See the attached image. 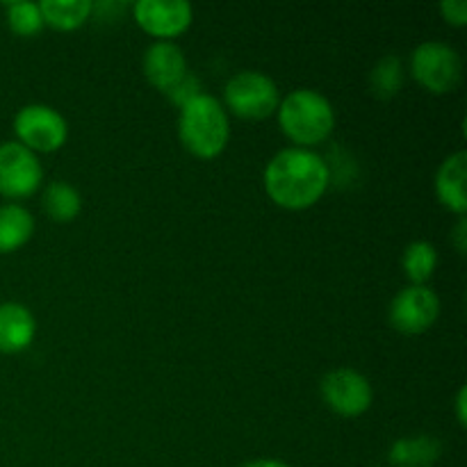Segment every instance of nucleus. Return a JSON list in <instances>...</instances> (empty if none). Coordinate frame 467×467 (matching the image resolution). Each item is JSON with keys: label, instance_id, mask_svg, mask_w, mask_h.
Listing matches in <instances>:
<instances>
[{"label": "nucleus", "instance_id": "obj_11", "mask_svg": "<svg viewBox=\"0 0 467 467\" xmlns=\"http://www.w3.org/2000/svg\"><path fill=\"white\" fill-rule=\"evenodd\" d=\"M144 73L150 85L167 91L187 73L185 55L173 41H155L144 53Z\"/></svg>", "mask_w": 467, "mask_h": 467}, {"label": "nucleus", "instance_id": "obj_17", "mask_svg": "<svg viewBox=\"0 0 467 467\" xmlns=\"http://www.w3.org/2000/svg\"><path fill=\"white\" fill-rule=\"evenodd\" d=\"M41 208L55 222H71L82 208V199L73 185L64 181H55L46 187L41 196Z\"/></svg>", "mask_w": 467, "mask_h": 467}, {"label": "nucleus", "instance_id": "obj_25", "mask_svg": "<svg viewBox=\"0 0 467 467\" xmlns=\"http://www.w3.org/2000/svg\"><path fill=\"white\" fill-rule=\"evenodd\" d=\"M463 233H465V222H463V219H461L459 231H456V242H459V251H465V246H463Z\"/></svg>", "mask_w": 467, "mask_h": 467}, {"label": "nucleus", "instance_id": "obj_16", "mask_svg": "<svg viewBox=\"0 0 467 467\" xmlns=\"http://www.w3.org/2000/svg\"><path fill=\"white\" fill-rule=\"evenodd\" d=\"M44 23L57 30H76L89 18L94 5L89 0H44L39 3Z\"/></svg>", "mask_w": 467, "mask_h": 467}, {"label": "nucleus", "instance_id": "obj_9", "mask_svg": "<svg viewBox=\"0 0 467 467\" xmlns=\"http://www.w3.org/2000/svg\"><path fill=\"white\" fill-rule=\"evenodd\" d=\"M324 401L345 418H358L372 406V386L356 369H333L322 379Z\"/></svg>", "mask_w": 467, "mask_h": 467}, {"label": "nucleus", "instance_id": "obj_5", "mask_svg": "<svg viewBox=\"0 0 467 467\" xmlns=\"http://www.w3.org/2000/svg\"><path fill=\"white\" fill-rule=\"evenodd\" d=\"M228 108L244 119H265L278 109L281 96H278L276 82L260 71H240L226 82L223 89Z\"/></svg>", "mask_w": 467, "mask_h": 467}, {"label": "nucleus", "instance_id": "obj_4", "mask_svg": "<svg viewBox=\"0 0 467 467\" xmlns=\"http://www.w3.org/2000/svg\"><path fill=\"white\" fill-rule=\"evenodd\" d=\"M413 67L415 80L427 87L433 94H447L461 82L463 73V62L456 48L442 41H424L413 50Z\"/></svg>", "mask_w": 467, "mask_h": 467}, {"label": "nucleus", "instance_id": "obj_8", "mask_svg": "<svg viewBox=\"0 0 467 467\" xmlns=\"http://www.w3.org/2000/svg\"><path fill=\"white\" fill-rule=\"evenodd\" d=\"M441 313V299L427 285H409L392 299L390 324L400 333L418 336L431 328Z\"/></svg>", "mask_w": 467, "mask_h": 467}, {"label": "nucleus", "instance_id": "obj_19", "mask_svg": "<svg viewBox=\"0 0 467 467\" xmlns=\"http://www.w3.org/2000/svg\"><path fill=\"white\" fill-rule=\"evenodd\" d=\"M5 14H7V26L21 36H32L44 27L39 3H26V0L7 3L5 5Z\"/></svg>", "mask_w": 467, "mask_h": 467}, {"label": "nucleus", "instance_id": "obj_12", "mask_svg": "<svg viewBox=\"0 0 467 467\" xmlns=\"http://www.w3.org/2000/svg\"><path fill=\"white\" fill-rule=\"evenodd\" d=\"M36 322L35 315L16 301L0 304V351L3 354H18L27 349L35 340Z\"/></svg>", "mask_w": 467, "mask_h": 467}, {"label": "nucleus", "instance_id": "obj_20", "mask_svg": "<svg viewBox=\"0 0 467 467\" xmlns=\"http://www.w3.org/2000/svg\"><path fill=\"white\" fill-rule=\"evenodd\" d=\"M401 82H404V71H401V62L395 55H386L377 62L372 71V89L377 96H395L400 91Z\"/></svg>", "mask_w": 467, "mask_h": 467}, {"label": "nucleus", "instance_id": "obj_6", "mask_svg": "<svg viewBox=\"0 0 467 467\" xmlns=\"http://www.w3.org/2000/svg\"><path fill=\"white\" fill-rule=\"evenodd\" d=\"M14 130L26 149L35 150H57L67 141L68 126L67 119L57 109L48 105H26L14 117Z\"/></svg>", "mask_w": 467, "mask_h": 467}, {"label": "nucleus", "instance_id": "obj_22", "mask_svg": "<svg viewBox=\"0 0 467 467\" xmlns=\"http://www.w3.org/2000/svg\"><path fill=\"white\" fill-rule=\"evenodd\" d=\"M441 9H442V14H445L447 21L454 23V26H463V23L467 21L465 0H442Z\"/></svg>", "mask_w": 467, "mask_h": 467}, {"label": "nucleus", "instance_id": "obj_2", "mask_svg": "<svg viewBox=\"0 0 467 467\" xmlns=\"http://www.w3.org/2000/svg\"><path fill=\"white\" fill-rule=\"evenodd\" d=\"M181 141L190 153L199 158H214L228 144V114L214 96L199 94L181 108L178 121Z\"/></svg>", "mask_w": 467, "mask_h": 467}, {"label": "nucleus", "instance_id": "obj_15", "mask_svg": "<svg viewBox=\"0 0 467 467\" xmlns=\"http://www.w3.org/2000/svg\"><path fill=\"white\" fill-rule=\"evenodd\" d=\"M441 459V442L433 436L401 438L390 447V463L395 467H433Z\"/></svg>", "mask_w": 467, "mask_h": 467}, {"label": "nucleus", "instance_id": "obj_10", "mask_svg": "<svg viewBox=\"0 0 467 467\" xmlns=\"http://www.w3.org/2000/svg\"><path fill=\"white\" fill-rule=\"evenodd\" d=\"M132 12L149 35L162 36L164 41L185 32L192 23V5L185 0H140Z\"/></svg>", "mask_w": 467, "mask_h": 467}, {"label": "nucleus", "instance_id": "obj_24", "mask_svg": "<svg viewBox=\"0 0 467 467\" xmlns=\"http://www.w3.org/2000/svg\"><path fill=\"white\" fill-rule=\"evenodd\" d=\"M240 467H290L281 461H274V459H258V461H249V463L240 465Z\"/></svg>", "mask_w": 467, "mask_h": 467}, {"label": "nucleus", "instance_id": "obj_21", "mask_svg": "<svg viewBox=\"0 0 467 467\" xmlns=\"http://www.w3.org/2000/svg\"><path fill=\"white\" fill-rule=\"evenodd\" d=\"M164 94L169 96V100H171V103L181 105L182 108V105H187L192 99H196V96L201 94V82H199V78L192 76V73H185V76H182L181 80L173 82V85L169 87Z\"/></svg>", "mask_w": 467, "mask_h": 467}, {"label": "nucleus", "instance_id": "obj_23", "mask_svg": "<svg viewBox=\"0 0 467 467\" xmlns=\"http://www.w3.org/2000/svg\"><path fill=\"white\" fill-rule=\"evenodd\" d=\"M465 395H467V390L465 388H461L459 390V397H456V415H459V422L461 424H465Z\"/></svg>", "mask_w": 467, "mask_h": 467}, {"label": "nucleus", "instance_id": "obj_18", "mask_svg": "<svg viewBox=\"0 0 467 467\" xmlns=\"http://www.w3.org/2000/svg\"><path fill=\"white\" fill-rule=\"evenodd\" d=\"M438 251L431 242H410L404 251V269L406 276L413 281V285H424L436 272Z\"/></svg>", "mask_w": 467, "mask_h": 467}, {"label": "nucleus", "instance_id": "obj_13", "mask_svg": "<svg viewBox=\"0 0 467 467\" xmlns=\"http://www.w3.org/2000/svg\"><path fill=\"white\" fill-rule=\"evenodd\" d=\"M465 150L451 153L445 162L441 164L436 176V192L438 199L454 213L463 214L467 208V196H465Z\"/></svg>", "mask_w": 467, "mask_h": 467}, {"label": "nucleus", "instance_id": "obj_1", "mask_svg": "<svg viewBox=\"0 0 467 467\" xmlns=\"http://www.w3.org/2000/svg\"><path fill=\"white\" fill-rule=\"evenodd\" d=\"M328 181L331 171L322 155L301 146L276 153L265 169L267 194L274 203L290 210L308 208L319 201V196L327 192Z\"/></svg>", "mask_w": 467, "mask_h": 467}, {"label": "nucleus", "instance_id": "obj_3", "mask_svg": "<svg viewBox=\"0 0 467 467\" xmlns=\"http://www.w3.org/2000/svg\"><path fill=\"white\" fill-rule=\"evenodd\" d=\"M278 123L292 141L304 146L319 144L331 135L336 114L327 96L315 89H295L278 103Z\"/></svg>", "mask_w": 467, "mask_h": 467}, {"label": "nucleus", "instance_id": "obj_14", "mask_svg": "<svg viewBox=\"0 0 467 467\" xmlns=\"http://www.w3.org/2000/svg\"><path fill=\"white\" fill-rule=\"evenodd\" d=\"M32 233H35V219L23 205H0V254L21 249Z\"/></svg>", "mask_w": 467, "mask_h": 467}, {"label": "nucleus", "instance_id": "obj_7", "mask_svg": "<svg viewBox=\"0 0 467 467\" xmlns=\"http://www.w3.org/2000/svg\"><path fill=\"white\" fill-rule=\"evenodd\" d=\"M41 162L21 141L0 144V194L7 199H23L41 185Z\"/></svg>", "mask_w": 467, "mask_h": 467}]
</instances>
